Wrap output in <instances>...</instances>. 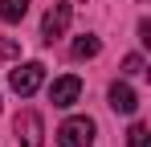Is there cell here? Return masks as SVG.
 I'll return each mask as SVG.
<instances>
[{"label": "cell", "mask_w": 151, "mask_h": 147, "mask_svg": "<svg viewBox=\"0 0 151 147\" xmlns=\"http://www.w3.org/2000/svg\"><path fill=\"white\" fill-rule=\"evenodd\" d=\"M94 135H98L94 119L78 115V119H65V122H61V131H57V147H90Z\"/></svg>", "instance_id": "6da1fadb"}, {"label": "cell", "mask_w": 151, "mask_h": 147, "mask_svg": "<svg viewBox=\"0 0 151 147\" xmlns=\"http://www.w3.org/2000/svg\"><path fill=\"white\" fill-rule=\"evenodd\" d=\"M41 82H45V66H41V61H25V66H17V70L8 74V86H12L21 98L37 94V90H41Z\"/></svg>", "instance_id": "7a4b0ae2"}, {"label": "cell", "mask_w": 151, "mask_h": 147, "mask_svg": "<svg viewBox=\"0 0 151 147\" xmlns=\"http://www.w3.org/2000/svg\"><path fill=\"white\" fill-rule=\"evenodd\" d=\"M70 17H74V8H70V4H61V0H53V8L45 12V21H41V41L53 45V41L70 29Z\"/></svg>", "instance_id": "3957f363"}, {"label": "cell", "mask_w": 151, "mask_h": 147, "mask_svg": "<svg viewBox=\"0 0 151 147\" xmlns=\"http://www.w3.org/2000/svg\"><path fill=\"white\" fill-rule=\"evenodd\" d=\"M12 131H17L21 147H41V115L37 110H21L17 122H12Z\"/></svg>", "instance_id": "277c9868"}, {"label": "cell", "mask_w": 151, "mask_h": 147, "mask_svg": "<svg viewBox=\"0 0 151 147\" xmlns=\"http://www.w3.org/2000/svg\"><path fill=\"white\" fill-rule=\"evenodd\" d=\"M78 98H82V78L78 74H65V78H57L49 86V102L53 106H74Z\"/></svg>", "instance_id": "5b68a950"}, {"label": "cell", "mask_w": 151, "mask_h": 147, "mask_svg": "<svg viewBox=\"0 0 151 147\" xmlns=\"http://www.w3.org/2000/svg\"><path fill=\"white\" fill-rule=\"evenodd\" d=\"M135 106H139L135 90H131L127 82H114V86H110V110H114V115H135Z\"/></svg>", "instance_id": "8992f818"}, {"label": "cell", "mask_w": 151, "mask_h": 147, "mask_svg": "<svg viewBox=\"0 0 151 147\" xmlns=\"http://www.w3.org/2000/svg\"><path fill=\"white\" fill-rule=\"evenodd\" d=\"M25 12H29V0H0V17H4L8 24L25 21Z\"/></svg>", "instance_id": "52a82bcc"}, {"label": "cell", "mask_w": 151, "mask_h": 147, "mask_svg": "<svg viewBox=\"0 0 151 147\" xmlns=\"http://www.w3.org/2000/svg\"><path fill=\"white\" fill-rule=\"evenodd\" d=\"M98 49H102V41L86 33V37H78V41H74V57H98Z\"/></svg>", "instance_id": "ba28073f"}, {"label": "cell", "mask_w": 151, "mask_h": 147, "mask_svg": "<svg viewBox=\"0 0 151 147\" xmlns=\"http://www.w3.org/2000/svg\"><path fill=\"white\" fill-rule=\"evenodd\" d=\"M127 143H131V147H147V127H143V122H135V127L127 131Z\"/></svg>", "instance_id": "9c48e42d"}, {"label": "cell", "mask_w": 151, "mask_h": 147, "mask_svg": "<svg viewBox=\"0 0 151 147\" xmlns=\"http://www.w3.org/2000/svg\"><path fill=\"white\" fill-rule=\"evenodd\" d=\"M123 74H131V78H135V74H143V57H139V53H131V57L123 61Z\"/></svg>", "instance_id": "30bf717a"}, {"label": "cell", "mask_w": 151, "mask_h": 147, "mask_svg": "<svg viewBox=\"0 0 151 147\" xmlns=\"http://www.w3.org/2000/svg\"><path fill=\"white\" fill-rule=\"evenodd\" d=\"M0 57H17V45L12 41H0Z\"/></svg>", "instance_id": "8fae6325"}]
</instances>
